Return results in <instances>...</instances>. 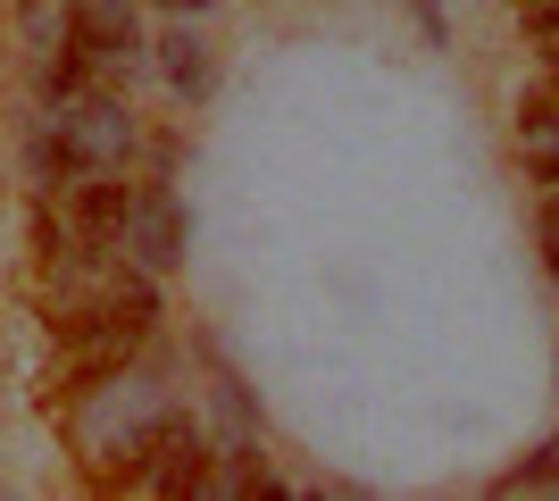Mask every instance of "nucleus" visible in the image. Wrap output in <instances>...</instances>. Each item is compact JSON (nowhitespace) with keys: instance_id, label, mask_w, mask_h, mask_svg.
<instances>
[{"instance_id":"1","label":"nucleus","mask_w":559,"mask_h":501,"mask_svg":"<svg viewBox=\"0 0 559 501\" xmlns=\"http://www.w3.org/2000/svg\"><path fill=\"white\" fill-rule=\"evenodd\" d=\"M34 159L59 184L93 176V167H126L134 159V109L109 84H93V93H75V100H50V126H43V143H34Z\"/></svg>"},{"instance_id":"6","label":"nucleus","mask_w":559,"mask_h":501,"mask_svg":"<svg viewBox=\"0 0 559 501\" xmlns=\"http://www.w3.org/2000/svg\"><path fill=\"white\" fill-rule=\"evenodd\" d=\"M518 159H526L535 184H559V75L518 93Z\"/></svg>"},{"instance_id":"7","label":"nucleus","mask_w":559,"mask_h":501,"mask_svg":"<svg viewBox=\"0 0 559 501\" xmlns=\"http://www.w3.org/2000/svg\"><path fill=\"white\" fill-rule=\"evenodd\" d=\"M159 68H167V84H176L185 100H210V84H217V68H210V43H201L192 25H176V34L159 43Z\"/></svg>"},{"instance_id":"4","label":"nucleus","mask_w":559,"mask_h":501,"mask_svg":"<svg viewBox=\"0 0 559 501\" xmlns=\"http://www.w3.org/2000/svg\"><path fill=\"white\" fill-rule=\"evenodd\" d=\"M68 50H75V59H93V68L117 84V75L142 59L134 0H68Z\"/></svg>"},{"instance_id":"2","label":"nucleus","mask_w":559,"mask_h":501,"mask_svg":"<svg viewBox=\"0 0 559 501\" xmlns=\"http://www.w3.org/2000/svg\"><path fill=\"white\" fill-rule=\"evenodd\" d=\"M151 326H159L151 285H109L93 310H75L68 318V377H75V393H84L93 377H109V368H126V359H142Z\"/></svg>"},{"instance_id":"8","label":"nucleus","mask_w":559,"mask_h":501,"mask_svg":"<svg viewBox=\"0 0 559 501\" xmlns=\"http://www.w3.org/2000/svg\"><path fill=\"white\" fill-rule=\"evenodd\" d=\"M535 235H543V260L559 276V184H543V210H535Z\"/></svg>"},{"instance_id":"3","label":"nucleus","mask_w":559,"mask_h":501,"mask_svg":"<svg viewBox=\"0 0 559 501\" xmlns=\"http://www.w3.org/2000/svg\"><path fill=\"white\" fill-rule=\"evenodd\" d=\"M117 251H126L142 276L185 267V251H192V217H185V201H176L167 184H134V210H126V235H117Z\"/></svg>"},{"instance_id":"11","label":"nucleus","mask_w":559,"mask_h":501,"mask_svg":"<svg viewBox=\"0 0 559 501\" xmlns=\"http://www.w3.org/2000/svg\"><path fill=\"white\" fill-rule=\"evenodd\" d=\"M159 9H176V17H201V9H210V0H159Z\"/></svg>"},{"instance_id":"9","label":"nucleus","mask_w":559,"mask_h":501,"mask_svg":"<svg viewBox=\"0 0 559 501\" xmlns=\"http://www.w3.org/2000/svg\"><path fill=\"white\" fill-rule=\"evenodd\" d=\"M510 9H518L526 25H559V0H510Z\"/></svg>"},{"instance_id":"5","label":"nucleus","mask_w":559,"mask_h":501,"mask_svg":"<svg viewBox=\"0 0 559 501\" xmlns=\"http://www.w3.org/2000/svg\"><path fill=\"white\" fill-rule=\"evenodd\" d=\"M68 235L84 242V251H117V235H126V210H134V184L117 176V167H93V176H68Z\"/></svg>"},{"instance_id":"10","label":"nucleus","mask_w":559,"mask_h":501,"mask_svg":"<svg viewBox=\"0 0 559 501\" xmlns=\"http://www.w3.org/2000/svg\"><path fill=\"white\" fill-rule=\"evenodd\" d=\"M535 50H543V68L559 75V25H535Z\"/></svg>"}]
</instances>
